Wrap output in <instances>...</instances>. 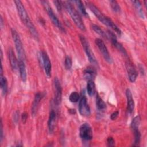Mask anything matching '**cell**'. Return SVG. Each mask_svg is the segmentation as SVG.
Masks as SVG:
<instances>
[{"instance_id":"1","label":"cell","mask_w":147,"mask_h":147,"mask_svg":"<svg viewBox=\"0 0 147 147\" xmlns=\"http://www.w3.org/2000/svg\"><path fill=\"white\" fill-rule=\"evenodd\" d=\"M86 3L90 10L94 13V14L97 17V18L102 22L104 25L107 26L111 29H113L115 32H116L118 35H121V31L120 29L115 25V24L111 20V19L106 16H105L99 9L94 5V4L91 2L86 1Z\"/></svg>"},{"instance_id":"2","label":"cell","mask_w":147,"mask_h":147,"mask_svg":"<svg viewBox=\"0 0 147 147\" xmlns=\"http://www.w3.org/2000/svg\"><path fill=\"white\" fill-rule=\"evenodd\" d=\"M64 3L66 10L70 15L72 20L74 22L76 26L82 31H86V27L83 23V21H82L80 14L75 9V8L73 6L72 4L69 1H65Z\"/></svg>"},{"instance_id":"3","label":"cell","mask_w":147,"mask_h":147,"mask_svg":"<svg viewBox=\"0 0 147 147\" xmlns=\"http://www.w3.org/2000/svg\"><path fill=\"white\" fill-rule=\"evenodd\" d=\"M11 36L12 38L14 43L15 48L18 55V60L25 61L26 57H25V53L24 51V49L23 47V45L21 41V40L20 38V35L18 34V32L14 28L11 29Z\"/></svg>"},{"instance_id":"4","label":"cell","mask_w":147,"mask_h":147,"mask_svg":"<svg viewBox=\"0 0 147 147\" xmlns=\"http://www.w3.org/2000/svg\"><path fill=\"white\" fill-rule=\"evenodd\" d=\"M79 39L80 41V42L82 44V45L84 50V52L86 54L87 57H88V59L90 61V63L95 66L98 65V63L97 61V60L92 51L90 44L87 41V40L86 38V37L83 35L79 36Z\"/></svg>"},{"instance_id":"5","label":"cell","mask_w":147,"mask_h":147,"mask_svg":"<svg viewBox=\"0 0 147 147\" xmlns=\"http://www.w3.org/2000/svg\"><path fill=\"white\" fill-rule=\"evenodd\" d=\"M41 3H42V5L45 10L47 13L49 18L51 20L52 23L56 27H57L60 30H61L63 32H65L64 28L63 27L61 22H60V21L57 18V17H56L55 14L54 13L52 7L49 5V2L48 1H41Z\"/></svg>"},{"instance_id":"6","label":"cell","mask_w":147,"mask_h":147,"mask_svg":"<svg viewBox=\"0 0 147 147\" xmlns=\"http://www.w3.org/2000/svg\"><path fill=\"white\" fill-rule=\"evenodd\" d=\"M39 61H40L41 65H42L46 75L49 78L51 76V69L52 65L49 56H48L46 52L42 51L39 55Z\"/></svg>"},{"instance_id":"7","label":"cell","mask_w":147,"mask_h":147,"mask_svg":"<svg viewBox=\"0 0 147 147\" xmlns=\"http://www.w3.org/2000/svg\"><path fill=\"white\" fill-rule=\"evenodd\" d=\"M14 3L17 8V12L18 13V15L21 20L26 26L28 24L31 22L29 17V16L28 14V13L21 1L19 0H17V1H14Z\"/></svg>"},{"instance_id":"8","label":"cell","mask_w":147,"mask_h":147,"mask_svg":"<svg viewBox=\"0 0 147 147\" xmlns=\"http://www.w3.org/2000/svg\"><path fill=\"white\" fill-rule=\"evenodd\" d=\"M79 136L83 141H90L93 137L92 130L87 123L82 124L79 127Z\"/></svg>"},{"instance_id":"9","label":"cell","mask_w":147,"mask_h":147,"mask_svg":"<svg viewBox=\"0 0 147 147\" xmlns=\"http://www.w3.org/2000/svg\"><path fill=\"white\" fill-rule=\"evenodd\" d=\"M95 42L96 44V45H97L98 49H99L100 52H101L103 58L105 59V60L109 63H111L113 62V59L109 52V51L105 44V42H103V41L102 40H101L100 38H96L95 40Z\"/></svg>"},{"instance_id":"10","label":"cell","mask_w":147,"mask_h":147,"mask_svg":"<svg viewBox=\"0 0 147 147\" xmlns=\"http://www.w3.org/2000/svg\"><path fill=\"white\" fill-rule=\"evenodd\" d=\"M106 35H107V38H109L110 40V41H111L112 44L119 51H120L125 56L127 55V52H126V49H125V48L123 47V45L120 42H118L116 36L115 35V34L113 32H111L110 30H107Z\"/></svg>"},{"instance_id":"11","label":"cell","mask_w":147,"mask_h":147,"mask_svg":"<svg viewBox=\"0 0 147 147\" xmlns=\"http://www.w3.org/2000/svg\"><path fill=\"white\" fill-rule=\"evenodd\" d=\"M54 87H55V98L54 102L57 106L60 105L62 99V87L60 80L57 78L54 79Z\"/></svg>"},{"instance_id":"12","label":"cell","mask_w":147,"mask_h":147,"mask_svg":"<svg viewBox=\"0 0 147 147\" xmlns=\"http://www.w3.org/2000/svg\"><path fill=\"white\" fill-rule=\"evenodd\" d=\"M79 111L82 115L85 117H88L91 114L90 108L87 102V99L84 95L82 96L79 101Z\"/></svg>"},{"instance_id":"13","label":"cell","mask_w":147,"mask_h":147,"mask_svg":"<svg viewBox=\"0 0 147 147\" xmlns=\"http://www.w3.org/2000/svg\"><path fill=\"white\" fill-rule=\"evenodd\" d=\"M126 68L130 82L134 83L137 79L138 73L132 62L129 60H127L126 61Z\"/></svg>"},{"instance_id":"14","label":"cell","mask_w":147,"mask_h":147,"mask_svg":"<svg viewBox=\"0 0 147 147\" xmlns=\"http://www.w3.org/2000/svg\"><path fill=\"white\" fill-rule=\"evenodd\" d=\"M126 96L127 98V110L128 113L131 114L134 108V102L132 93L129 88H127L126 90Z\"/></svg>"},{"instance_id":"15","label":"cell","mask_w":147,"mask_h":147,"mask_svg":"<svg viewBox=\"0 0 147 147\" xmlns=\"http://www.w3.org/2000/svg\"><path fill=\"white\" fill-rule=\"evenodd\" d=\"M9 58L12 70L16 72L18 69V60H17L15 53L11 48L9 49Z\"/></svg>"},{"instance_id":"16","label":"cell","mask_w":147,"mask_h":147,"mask_svg":"<svg viewBox=\"0 0 147 147\" xmlns=\"http://www.w3.org/2000/svg\"><path fill=\"white\" fill-rule=\"evenodd\" d=\"M44 95L42 92H38L36 94L35 96H34V98L32 105V114L33 115H34L37 112V110L38 109V106L39 105V103L41 101V100L42 99V98H43Z\"/></svg>"},{"instance_id":"17","label":"cell","mask_w":147,"mask_h":147,"mask_svg":"<svg viewBox=\"0 0 147 147\" xmlns=\"http://www.w3.org/2000/svg\"><path fill=\"white\" fill-rule=\"evenodd\" d=\"M56 114L55 111L51 110L49 113L48 121V126L49 131L50 133H52L53 132L55 125H56Z\"/></svg>"},{"instance_id":"18","label":"cell","mask_w":147,"mask_h":147,"mask_svg":"<svg viewBox=\"0 0 147 147\" xmlns=\"http://www.w3.org/2000/svg\"><path fill=\"white\" fill-rule=\"evenodd\" d=\"M84 78L88 81L90 80H94L96 75V71L93 67L89 66L87 67L83 72Z\"/></svg>"},{"instance_id":"19","label":"cell","mask_w":147,"mask_h":147,"mask_svg":"<svg viewBox=\"0 0 147 147\" xmlns=\"http://www.w3.org/2000/svg\"><path fill=\"white\" fill-rule=\"evenodd\" d=\"M18 70L21 80L23 82H25L27 78V74L24 61L18 60Z\"/></svg>"},{"instance_id":"20","label":"cell","mask_w":147,"mask_h":147,"mask_svg":"<svg viewBox=\"0 0 147 147\" xmlns=\"http://www.w3.org/2000/svg\"><path fill=\"white\" fill-rule=\"evenodd\" d=\"M26 26L27 27V28L28 29L29 31L30 32L31 35L33 36V37L37 41H38L39 40V36L37 32V30H36L34 24H33V22L31 21L30 23H29L28 24H27L26 25Z\"/></svg>"},{"instance_id":"21","label":"cell","mask_w":147,"mask_h":147,"mask_svg":"<svg viewBox=\"0 0 147 147\" xmlns=\"http://www.w3.org/2000/svg\"><path fill=\"white\" fill-rule=\"evenodd\" d=\"M96 107L99 111H103L106 108V103L98 94L96 96Z\"/></svg>"},{"instance_id":"22","label":"cell","mask_w":147,"mask_h":147,"mask_svg":"<svg viewBox=\"0 0 147 147\" xmlns=\"http://www.w3.org/2000/svg\"><path fill=\"white\" fill-rule=\"evenodd\" d=\"M0 86L3 95L5 96L7 92V81L6 78L3 76V75H1Z\"/></svg>"},{"instance_id":"23","label":"cell","mask_w":147,"mask_h":147,"mask_svg":"<svg viewBox=\"0 0 147 147\" xmlns=\"http://www.w3.org/2000/svg\"><path fill=\"white\" fill-rule=\"evenodd\" d=\"M87 92L90 96H92L95 93V84L93 80L87 81Z\"/></svg>"},{"instance_id":"24","label":"cell","mask_w":147,"mask_h":147,"mask_svg":"<svg viewBox=\"0 0 147 147\" xmlns=\"http://www.w3.org/2000/svg\"><path fill=\"white\" fill-rule=\"evenodd\" d=\"M132 3L135 7L138 15L142 18H144V13L143 12V10L142 8L141 4L139 1H131Z\"/></svg>"},{"instance_id":"25","label":"cell","mask_w":147,"mask_h":147,"mask_svg":"<svg viewBox=\"0 0 147 147\" xmlns=\"http://www.w3.org/2000/svg\"><path fill=\"white\" fill-rule=\"evenodd\" d=\"M141 122V117L140 115L136 116L132 120L131 123V129L135 130V129H138L139 126Z\"/></svg>"},{"instance_id":"26","label":"cell","mask_w":147,"mask_h":147,"mask_svg":"<svg viewBox=\"0 0 147 147\" xmlns=\"http://www.w3.org/2000/svg\"><path fill=\"white\" fill-rule=\"evenodd\" d=\"M76 5H77L80 12L84 16H86V17H87L88 16V14L86 11V8L83 3V2L81 1H79V0H78V1H74Z\"/></svg>"},{"instance_id":"27","label":"cell","mask_w":147,"mask_h":147,"mask_svg":"<svg viewBox=\"0 0 147 147\" xmlns=\"http://www.w3.org/2000/svg\"><path fill=\"white\" fill-rule=\"evenodd\" d=\"M134 133V143L133 146H138L141 140V133L138 129L133 130Z\"/></svg>"},{"instance_id":"28","label":"cell","mask_w":147,"mask_h":147,"mask_svg":"<svg viewBox=\"0 0 147 147\" xmlns=\"http://www.w3.org/2000/svg\"><path fill=\"white\" fill-rule=\"evenodd\" d=\"M91 28L94 30V31H95L99 36H102L104 38H107L106 33L100 28V26H99L98 25H95V24H92L91 25Z\"/></svg>"},{"instance_id":"29","label":"cell","mask_w":147,"mask_h":147,"mask_svg":"<svg viewBox=\"0 0 147 147\" xmlns=\"http://www.w3.org/2000/svg\"><path fill=\"white\" fill-rule=\"evenodd\" d=\"M109 2H110V6H111L112 10H113V11H114L115 13H118L120 11L121 7H120L118 3L116 1L112 0V1H110Z\"/></svg>"},{"instance_id":"30","label":"cell","mask_w":147,"mask_h":147,"mask_svg":"<svg viewBox=\"0 0 147 147\" xmlns=\"http://www.w3.org/2000/svg\"><path fill=\"white\" fill-rule=\"evenodd\" d=\"M69 100L72 102V103H76L77 102L79 99V94L76 92V91H74L72 92L69 96Z\"/></svg>"},{"instance_id":"31","label":"cell","mask_w":147,"mask_h":147,"mask_svg":"<svg viewBox=\"0 0 147 147\" xmlns=\"http://www.w3.org/2000/svg\"><path fill=\"white\" fill-rule=\"evenodd\" d=\"M64 65H65V68L67 70H69L71 68V67H72V59L69 56H66V57L65 59Z\"/></svg>"},{"instance_id":"32","label":"cell","mask_w":147,"mask_h":147,"mask_svg":"<svg viewBox=\"0 0 147 147\" xmlns=\"http://www.w3.org/2000/svg\"><path fill=\"white\" fill-rule=\"evenodd\" d=\"M53 3L59 12L61 11L62 9V2L60 1H54Z\"/></svg>"},{"instance_id":"33","label":"cell","mask_w":147,"mask_h":147,"mask_svg":"<svg viewBox=\"0 0 147 147\" xmlns=\"http://www.w3.org/2000/svg\"><path fill=\"white\" fill-rule=\"evenodd\" d=\"M107 144L108 146H114L115 144V141L112 137H109L107 139Z\"/></svg>"},{"instance_id":"34","label":"cell","mask_w":147,"mask_h":147,"mask_svg":"<svg viewBox=\"0 0 147 147\" xmlns=\"http://www.w3.org/2000/svg\"><path fill=\"white\" fill-rule=\"evenodd\" d=\"M18 119H19V111H15L13 115V121L14 122L17 123L18 121Z\"/></svg>"},{"instance_id":"35","label":"cell","mask_w":147,"mask_h":147,"mask_svg":"<svg viewBox=\"0 0 147 147\" xmlns=\"http://www.w3.org/2000/svg\"><path fill=\"white\" fill-rule=\"evenodd\" d=\"M119 115V111H115L114 112H113L111 115H110V119L111 120H115L117 118L118 116Z\"/></svg>"},{"instance_id":"36","label":"cell","mask_w":147,"mask_h":147,"mask_svg":"<svg viewBox=\"0 0 147 147\" xmlns=\"http://www.w3.org/2000/svg\"><path fill=\"white\" fill-rule=\"evenodd\" d=\"M28 118V114L26 112H24L21 115V119L23 123H25L26 121V119Z\"/></svg>"},{"instance_id":"37","label":"cell","mask_w":147,"mask_h":147,"mask_svg":"<svg viewBox=\"0 0 147 147\" xmlns=\"http://www.w3.org/2000/svg\"><path fill=\"white\" fill-rule=\"evenodd\" d=\"M1 132H0V138H1V142H2L3 139V123L2 119L1 120Z\"/></svg>"},{"instance_id":"38","label":"cell","mask_w":147,"mask_h":147,"mask_svg":"<svg viewBox=\"0 0 147 147\" xmlns=\"http://www.w3.org/2000/svg\"><path fill=\"white\" fill-rule=\"evenodd\" d=\"M3 19L2 18V17H1V27L2 28L3 27Z\"/></svg>"}]
</instances>
